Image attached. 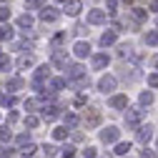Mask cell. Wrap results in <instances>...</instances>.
I'll use <instances>...</instances> for the list:
<instances>
[{"label": "cell", "instance_id": "obj_1", "mask_svg": "<svg viewBox=\"0 0 158 158\" xmlns=\"http://www.w3.org/2000/svg\"><path fill=\"white\" fill-rule=\"evenodd\" d=\"M68 73H65V83L68 81H73V83H85V68L83 65H70V68H65Z\"/></svg>", "mask_w": 158, "mask_h": 158}, {"label": "cell", "instance_id": "obj_2", "mask_svg": "<svg viewBox=\"0 0 158 158\" xmlns=\"http://www.w3.org/2000/svg\"><path fill=\"white\" fill-rule=\"evenodd\" d=\"M45 78H50V65H40L35 70V78H33V88L38 90V93H43L45 88H43V81Z\"/></svg>", "mask_w": 158, "mask_h": 158}, {"label": "cell", "instance_id": "obj_3", "mask_svg": "<svg viewBox=\"0 0 158 158\" xmlns=\"http://www.w3.org/2000/svg\"><path fill=\"white\" fill-rule=\"evenodd\" d=\"M143 121V110L141 108H131L128 113H126V123H128V128H138V123Z\"/></svg>", "mask_w": 158, "mask_h": 158}, {"label": "cell", "instance_id": "obj_4", "mask_svg": "<svg viewBox=\"0 0 158 158\" xmlns=\"http://www.w3.org/2000/svg\"><path fill=\"white\" fill-rule=\"evenodd\" d=\"M83 123H85L88 128H95L98 123H101V110L88 108V110H85V115H83Z\"/></svg>", "mask_w": 158, "mask_h": 158}, {"label": "cell", "instance_id": "obj_5", "mask_svg": "<svg viewBox=\"0 0 158 158\" xmlns=\"http://www.w3.org/2000/svg\"><path fill=\"white\" fill-rule=\"evenodd\" d=\"M135 138H138V143L148 146V141L153 138V126H151V123H148V126H138V133H135Z\"/></svg>", "mask_w": 158, "mask_h": 158}, {"label": "cell", "instance_id": "obj_6", "mask_svg": "<svg viewBox=\"0 0 158 158\" xmlns=\"http://www.w3.org/2000/svg\"><path fill=\"white\" fill-rule=\"evenodd\" d=\"M118 135H121V131H118L115 126H108L106 131H101V141H103V143H115Z\"/></svg>", "mask_w": 158, "mask_h": 158}, {"label": "cell", "instance_id": "obj_7", "mask_svg": "<svg viewBox=\"0 0 158 158\" xmlns=\"http://www.w3.org/2000/svg\"><path fill=\"white\" fill-rule=\"evenodd\" d=\"M115 85H118V81L113 75H103L101 81H98V88H101L103 93H110V90H115Z\"/></svg>", "mask_w": 158, "mask_h": 158}, {"label": "cell", "instance_id": "obj_8", "mask_svg": "<svg viewBox=\"0 0 158 158\" xmlns=\"http://www.w3.org/2000/svg\"><path fill=\"white\" fill-rule=\"evenodd\" d=\"M106 18H108L106 10H88V23H90V25H101V23H106Z\"/></svg>", "mask_w": 158, "mask_h": 158}, {"label": "cell", "instance_id": "obj_9", "mask_svg": "<svg viewBox=\"0 0 158 158\" xmlns=\"http://www.w3.org/2000/svg\"><path fill=\"white\" fill-rule=\"evenodd\" d=\"M81 10H83V3H81V0H68V3H65V15H70V18L81 15Z\"/></svg>", "mask_w": 158, "mask_h": 158}, {"label": "cell", "instance_id": "obj_10", "mask_svg": "<svg viewBox=\"0 0 158 158\" xmlns=\"http://www.w3.org/2000/svg\"><path fill=\"white\" fill-rule=\"evenodd\" d=\"M53 65L68 68V53H65V50H53Z\"/></svg>", "mask_w": 158, "mask_h": 158}, {"label": "cell", "instance_id": "obj_11", "mask_svg": "<svg viewBox=\"0 0 158 158\" xmlns=\"http://www.w3.org/2000/svg\"><path fill=\"white\" fill-rule=\"evenodd\" d=\"M40 20L43 23H53V20H58V10L55 8H40Z\"/></svg>", "mask_w": 158, "mask_h": 158}, {"label": "cell", "instance_id": "obj_12", "mask_svg": "<svg viewBox=\"0 0 158 158\" xmlns=\"http://www.w3.org/2000/svg\"><path fill=\"white\" fill-rule=\"evenodd\" d=\"M73 53H75V58H85V55L90 53V43H85V40H78V43L73 45Z\"/></svg>", "mask_w": 158, "mask_h": 158}, {"label": "cell", "instance_id": "obj_13", "mask_svg": "<svg viewBox=\"0 0 158 158\" xmlns=\"http://www.w3.org/2000/svg\"><path fill=\"white\" fill-rule=\"evenodd\" d=\"M110 63V58H108V53H98V55H93V68L95 70H101V68H106Z\"/></svg>", "mask_w": 158, "mask_h": 158}, {"label": "cell", "instance_id": "obj_14", "mask_svg": "<svg viewBox=\"0 0 158 158\" xmlns=\"http://www.w3.org/2000/svg\"><path fill=\"white\" fill-rule=\"evenodd\" d=\"M63 88H65V78H53L45 90H48V93H58V90H63Z\"/></svg>", "mask_w": 158, "mask_h": 158}, {"label": "cell", "instance_id": "obj_15", "mask_svg": "<svg viewBox=\"0 0 158 158\" xmlns=\"http://www.w3.org/2000/svg\"><path fill=\"white\" fill-rule=\"evenodd\" d=\"M43 118H45V121H53V118H58V113H60V108H58V106H43Z\"/></svg>", "mask_w": 158, "mask_h": 158}, {"label": "cell", "instance_id": "obj_16", "mask_svg": "<svg viewBox=\"0 0 158 158\" xmlns=\"http://www.w3.org/2000/svg\"><path fill=\"white\" fill-rule=\"evenodd\" d=\"M108 103L110 108H128V95H113Z\"/></svg>", "mask_w": 158, "mask_h": 158}, {"label": "cell", "instance_id": "obj_17", "mask_svg": "<svg viewBox=\"0 0 158 158\" xmlns=\"http://www.w3.org/2000/svg\"><path fill=\"white\" fill-rule=\"evenodd\" d=\"M115 40H118V35H115V30H110V33H103V35H101V45H103V48L113 45Z\"/></svg>", "mask_w": 158, "mask_h": 158}, {"label": "cell", "instance_id": "obj_18", "mask_svg": "<svg viewBox=\"0 0 158 158\" xmlns=\"http://www.w3.org/2000/svg\"><path fill=\"white\" fill-rule=\"evenodd\" d=\"M33 55H20V58H18V68H20V70H28V68H33Z\"/></svg>", "mask_w": 158, "mask_h": 158}, {"label": "cell", "instance_id": "obj_19", "mask_svg": "<svg viewBox=\"0 0 158 158\" xmlns=\"http://www.w3.org/2000/svg\"><path fill=\"white\" fill-rule=\"evenodd\" d=\"M33 15L30 13H25V15H20V18H18V28H33Z\"/></svg>", "mask_w": 158, "mask_h": 158}, {"label": "cell", "instance_id": "obj_20", "mask_svg": "<svg viewBox=\"0 0 158 158\" xmlns=\"http://www.w3.org/2000/svg\"><path fill=\"white\" fill-rule=\"evenodd\" d=\"M23 85H25L23 78H10V81H8V90H20Z\"/></svg>", "mask_w": 158, "mask_h": 158}, {"label": "cell", "instance_id": "obj_21", "mask_svg": "<svg viewBox=\"0 0 158 158\" xmlns=\"http://www.w3.org/2000/svg\"><path fill=\"white\" fill-rule=\"evenodd\" d=\"M78 123H81V118H78L75 113H65V126H68V128H75Z\"/></svg>", "mask_w": 158, "mask_h": 158}, {"label": "cell", "instance_id": "obj_22", "mask_svg": "<svg viewBox=\"0 0 158 158\" xmlns=\"http://www.w3.org/2000/svg\"><path fill=\"white\" fill-rule=\"evenodd\" d=\"M131 15L135 18V20H138V23H141V20H146V15H148V13H146L143 8H133V10H131Z\"/></svg>", "mask_w": 158, "mask_h": 158}, {"label": "cell", "instance_id": "obj_23", "mask_svg": "<svg viewBox=\"0 0 158 158\" xmlns=\"http://www.w3.org/2000/svg\"><path fill=\"white\" fill-rule=\"evenodd\" d=\"M0 101H3L5 108H13V106L18 103V98H15V95H0Z\"/></svg>", "mask_w": 158, "mask_h": 158}, {"label": "cell", "instance_id": "obj_24", "mask_svg": "<svg viewBox=\"0 0 158 158\" xmlns=\"http://www.w3.org/2000/svg\"><path fill=\"white\" fill-rule=\"evenodd\" d=\"M53 138H55V141H65V138H68V128H55Z\"/></svg>", "mask_w": 158, "mask_h": 158}, {"label": "cell", "instance_id": "obj_25", "mask_svg": "<svg viewBox=\"0 0 158 158\" xmlns=\"http://www.w3.org/2000/svg\"><path fill=\"white\" fill-rule=\"evenodd\" d=\"M153 103V93L151 90H143L141 93V106H151Z\"/></svg>", "mask_w": 158, "mask_h": 158}, {"label": "cell", "instance_id": "obj_26", "mask_svg": "<svg viewBox=\"0 0 158 158\" xmlns=\"http://www.w3.org/2000/svg\"><path fill=\"white\" fill-rule=\"evenodd\" d=\"M131 151V143H115V156H126Z\"/></svg>", "mask_w": 158, "mask_h": 158}, {"label": "cell", "instance_id": "obj_27", "mask_svg": "<svg viewBox=\"0 0 158 158\" xmlns=\"http://www.w3.org/2000/svg\"><path fill=\"white\" fill-rule=\"evenodd\" d=\"M146 43H148V45H158V30L146 33Z\"/></svg>", "mask_w": 158, "mask_h": 158}, {"label": "cell", "instance_id": "obj_28", "mask_svg": "<svg viewBox=\"0 0 158 158\" xmlns=\"http://www.w3.org/2000/svg\"><path fill=\"white\" fill-rule=\"evenodd\" d=\"M38 123H40V118H38V115H25V126L28 128H38Z\"/></svg>", "mask_w": 158, "mask_h": 158}, {"label": "cell", "instance_id": "obj_29", "mask_svg": "<svg viewBox=\"0 0 158 158\" xmlns=\"http://www.w3.org/2000/svg\"><path fill=\"white\" fill-rule=\"evenodd\" d=\"M10 20V10H8V5H0V23H8Z\"/></svg>", "mask_w": 158, "mask_h": 158}, {"label": "cell", "instance_id": "obj_30", "mask_svg": "<svg viewBox=\"0 0 158 158\" xmlns=\"http://www.w3.org/2000/svg\"><path fill=\"white\" fill-rule=\"evenodd\" d=\"M13 63H10V58L5 55V53H0V70H8Z\"/></svg>", "mask_w": 158, "mask_h": 158}, {"label": "cell", "instance_id": "obj_31", "mask_svg": "<svg viewBox=\"0 0 158 158\" xmlns=\"http://www.w3.org/2000/svg\"><path fill=\"white\" fill-rule=\"evenodd\" d=\"M10 138H13L10 128H8V126H3V128H0V141H10Z\"/></svg>", "mask_w": 158, "mask_h": 158}, {"label": "cell", "instance_id": "obj_32", "mask_svg": "<svg viewBox=\"0 0 158 158\" xmlns=\"http://www.w3.org/2000/svg\"><path fill=\"white\" fill-rule=\"evenodd\" d=\"M35 151H38V148H35L33 143H28V146H23V156H25V158H30V156H35Z\"/></svg>", "mask_w": 158, "mask_h": 158}, {"label": "cell", "instance_id": "obj_33", "mask_svg": "<svg viewBox=\"0 0 158 158\" xmlns=\"http://www.w3.org/2000/svg\"><path fill=\"white\" fill-rule=\"evenodd\" d=\"M13 38V30L10 28H0V40H10Z\"/></svg>", "mask_w": 158, "mask_h": 158}, {"label": "cell", "instance_id": "obj_34", "mask_svg": "<svg viewBox=\"0 0 158 158\" xmlns=\"http://www.w3.org/2000/svg\"><path fill=\"white\" fill-rule=\"evenodd\" d=\"M60 158H75V148H73V146L63 148V156H60Z\"/></svg>", "mask_w": 158, "mask_h": 158}, {"label": "cell", "instance_id": "obj_35", "mask_svg": "<svg viewBox=\"0 0 158 158\" xmlns=\"http://www.w3.org/2000/svg\"><path fill=\"white\" fill-rule=\"evenodd\" d=\"M148 85L151 88H158V73H151L148 75Z\"/></svg>", "mask_w": 158, "mask_h": 158}, {"label": "cell", "instance_id": "obj_36", "mask_svg": "<svg viewBox=\"0 0 158 158\" xmlns=\"http://www.w3.org/2000/svg\"><path fill=\"white\" fill-rule=\"evenodd\" d=\"M43 151L48 153V158H53V156H58V148H55V146H43Z\"/></svg>", "mask_w": 158, "mask_h": 158}, {"label": "cell", "instance_id": "obj_37", "mask_svg": "<svg viewBox=\"0 0 158 158\" xmlns=\"http://www.w3.org/2000/svg\"><path fill=\"white\" fill-rule=\"evenodd\" d=\"M95 156H98V153H95V148H93V146H88V148L83 151V158H95Z\"/></svg>", "mask_w": 158, "mask_h": 158}, {"label": "cell", "instance_id": "obj_38", "mask_svg": "<svg viewBox=\"0 0 158 158\" xmlns=\"http://www.w3.org/2000/svg\"><path fill=\"white\" fill-rule=\"evenodd\" d=\"M0 156H3V158H10V156H13V148H8V146H0Z\"/></svg>", "mask_w": 158, "mask_h": 158}, {"label": "cell", "instance_id": "obj_39", "mask_svg": "<svg viewBox=\"0 0 158 158\" xmlns=\"http://www.w3.org/2000/svg\"><path fill=\"white\" fill-rule=\"evenodd\" d=\"M15 141H18V143H20V146H28V143H30V141H28V133H20V135H18V138H15Z\"/></svg>", "mask_w": 158, "mask_h": 158}, {"label": "cell", "instance_id": "obj_40", "mask_svg": "<svg viewBox=\"0 0 158 158\" xmlns=\"http://www.w3.org/2000/svg\"><path fill=\"white\" fill-rule=\"evenodd\" d=\"M63 40H65V33H58V35L53 38V45H60Z\"/></svg>", "mask_w": 158, "mask_h": 158}, {"label": "cell", "instance_id": "obj_41", "mask_svg": "<svg viewBox=\"0 0 158 158\" xmlns=\"http://www.w3.org/2000/svg\"><path fill=\"white\" fill-rule=\"evenodd\" d=\"M141 158H156V151L146 148V151H141Z\"/></svg>", "mask_w": 158, "mask_h": 158}, {"label": "cell", "instance_id": "obj_42", "mask_svg": "<svg viewBox=\"0 0 158 158\" xmlns=\"http://www.w3.org/2000/svg\"><path fill=\"white\" fill-rule=\"evenodd\" d=\"M115 8H118V0H108V13H110V15L115 13Z\"/></svg>", "mask_w": 158, "mask_h": 158}, {"label": "cell", "instance_id": "obj_43", "mask_svg": "<svg viewBox=\"0 0 158 158\" xmlns=\"http://www.w3.org/2000/svg\"><path fill=\"white\" fill-rule=\"evenodd\" d=\"M15 121H18V113L10 110V113H8V123H15Z\"/></svg>", "mask_w": 158, "mask_h": 158}, {"label": "cell", "instance_id": "obj_44", "mask_svg": "<svg viewBox=\"0 0 158 158\" xmlns=\"http://www.w3.org/2000/svg\"><path fill=\"white\" fill-rule=\"evenodd\" d=\"M35 106H38V103H35V101H33V98H28V101H25V108H28V110H33V108H35Z\"/></svg>", "mask_w": 158, "mask_h": 158}, {"label": "cell", "instance_id": "obj_45", "mask_svg": "<svg viewBox=\"0 0 158 158\" xmlns=\"http://www.w3.org/2000/svg\"><path fill=\"white\" fill-rule=\"evenodd\" d=\"M28 5H30V8H40L43 0H28Z\"/></svg>", "mask_w": 158, "mask_h": 158}, {"label": "cell", "instance_id": "obj_46", "mask_svg": "<svg viewBox=\"0 0 158 158\" xmlns=\"http://www.w3.org/2000/svg\"><path fill=\"white\" fill-rule=\"evenodd\" d=\"M151 10H158V0H153V3H151Z\"/></svg>", "mask_w": 158, "mask_h": 158}, {"label": "cell", "instance_id": "obj_47", "mask_svg": "<svg viewBox=\"0 0 158 158\" xmlns=\"http://www.w3.org/2000/svg\"><path fill=\"white\" fill-rule=\"evenodd\" d=\"M123 3H126V5H128V3H133V0H123Z\"/></svg>", "mask_w": 158, "mask_h": 158}, {"label": "cell", "instance_id": "obj_48", "mask_svg": "<svg viewBox=\"0 0 158 158\" xmlns=\"http://www.w3.org/2000/svg\"><path fill=\"white\" fill-rule=\"evenodd\" d=\"M153 63H156V68H158V58H156V60H153Z\"/></svg>", "mask_w": 158, "mask_h": 158}, {"label": "cell", "instance_id": "obj_49", "mask_svg": "<svg viewBox=\"0 0 158 158\" xmlns=\"http://www.w3.org/2000/svg\"><path fill=\"white\" fill-rule=\"evenodd\" d=\"M58 3H68V0H58Z\"/></svg>", "mask_w": 158, "mask_h": 158}]
</instances>
